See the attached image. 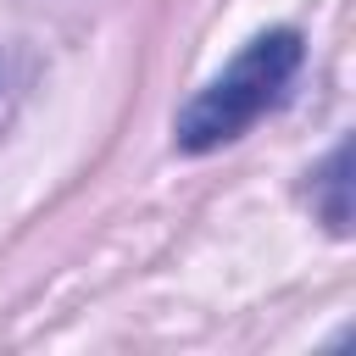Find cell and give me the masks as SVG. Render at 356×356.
I'll list each match as a JSON object with an SVG mask.
<instances>
[{"label": "cell", "mask_w": 356, "mask_h": 356, "mask_svg": "<svg viewBox=\"0 0 356 356\" xmlns=\"http://www.w3.org/2000/svg\"><path fill=\"white\" fill-rule=\"evenodd\" d=\"M300 33L295 28H273V33H261V39H250L239 56H234V67L228 72H217L184 111H178V122H172V139H178V150H217V145H228V139H239L256 117H267L284 95H289V83H295V72H300Z\"/></svg>", "instance_id": "cell-1"}, {"label": "cell", "mask_w": 356, "mask_h": 356, "mask_svg": "<svg viewBox=\"0 0 356 356\" xmlns=\"http://www.w3.org/2000/svg\"><path fill=\"white\" fill-rule=\"evenodd\" d=\"M312 206L328 222V234H350V145H339L317 178H312Z\"/></svg>", "instance_id": "cell-2"}]
</instances>
